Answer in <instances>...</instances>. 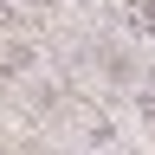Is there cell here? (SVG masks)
Listing matches in <instances>:
<instances>
[{"label":"cell","instance_id":"1","mask_svg":"<svg viewBox=\"0 0 155 155\" xmlns=\"http://www.w3.org/2000/svg\"><path fill=\"white\" fill-rule=\"evenodd\" d=\"M39 78V45L26 32H0V84H26Z\"/></svg>","mask_w":155,"mask_h":155},{"label":"cell","instance_id":"2","mask_svg":"<svg viewBox=\"0 0 155 155\" xmlns=\"http://www.w3.org/2000/svg\"><path fill=\"white\" fill-rule=\"evenodd\" d=\"M97 78H104L110 91L149 84V78H142V52H129V45H104V52H97Z\"/></svg>","mask_w":155,"mask_h":155},{"label":"cell","instance_id":"3","mask_svg":"<svg viewBox=\"0 0 155 155\" xmlns=\"http://www.w3.org/2000/svg\"><path fill=\"white\" fill-rule=\"evenodd\" d=\"M78 7H84V0H78Z\"/></svg>","mask_w":155,"mask_h":155}]
</instances>
